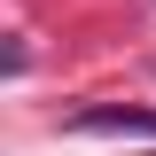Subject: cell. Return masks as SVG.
<instances>
[{"label": "cell", "instance_id": "1", "mask_svg": "<svg viewBox=\"0 0 156 156\" xmlns=\"http://www.w3.org/2000/svg\"><path fill=\"white\" fill-rule=\"evenodd\" d=\"M70 133H101V140H156V117L148 109H78Z\"/></svg>", "mask_w": 156, "mask_h": 156}]
</instances>
